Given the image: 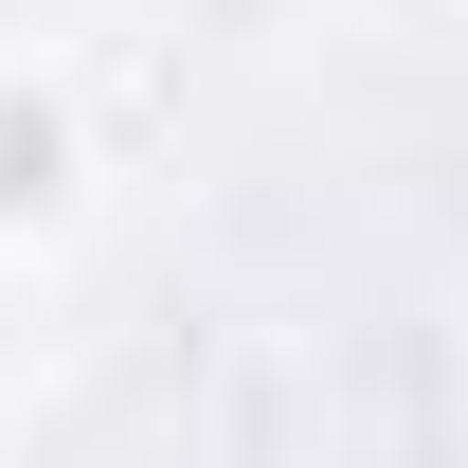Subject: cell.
<instances>
[{"label": "cell", "instance_id": "obj_1", "mask_svg": "<svg viewBox=\"0 0 468 468\" xmlns=\"http://www.w3.org/2000/svg\"><path fill=\"white\" fill-rule=\"evenodd\" d=\"M72 198H90V126H72V90H55L37 55H0V252L55 234Z\"/></svg>", "mask_w": 468, "mask_h": 468}]
</instances>
